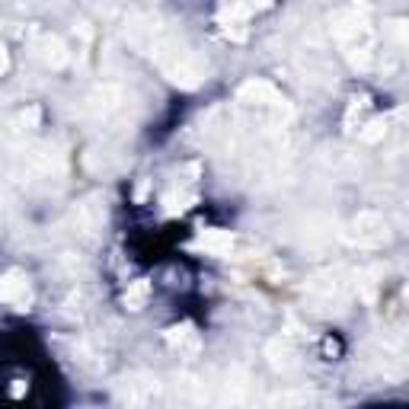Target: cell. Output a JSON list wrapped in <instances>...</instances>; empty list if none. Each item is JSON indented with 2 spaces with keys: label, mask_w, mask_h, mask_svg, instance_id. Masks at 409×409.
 <instances>
[{
  "label": "cell",
  "mask_w": 409,
  "mask_h": 409,
  "mask_svg": "<svg viewBox=\"0 0 409 409\" xmlns=\"http://www.w3.org/2000/svg\"><path fill=\"white\" fill-rule=\"evenodd\" d=\"M29 281L23 279V275H16V272H10L6 279H0V301H6V304H13V307H26L29 304Z\"/></svg>",
  "instance_id": "cell-1"
},
{
  "label": "cell",
  "mask_w": 409,
  "mask_h": 409,
  "mask_svg": "<svg viewBox=\"0 0 409 409\" xmlns=\"http://www.w3.org/2000/svg\"><path fill=\"white\" fill-rule=\"evenodd\" d=\"M202 247L211 249L214 256H224V253H230V247H234V237L230 234H214V230H211V234L202 237Z\"/></svg>",
  "instance_id": "cell-2"
},
{
  "label": "cell",
  "mask_w": 409,
  "mask_h": 409,
  "mask_svg": "<svg viewBox=\"0 0 409 409\" xmlns=\"http://www.w3.org/2000/svg\"><path fill=\"white\" fill-rule=\"evenodd\" d=\"M147 294H150V285H147V281H135V285L128 288V294H125V304H128L131 310H138V307H144Z\"/></svg>",
  "instance_id": "cell-3"
}]
</instances>
